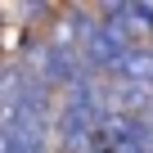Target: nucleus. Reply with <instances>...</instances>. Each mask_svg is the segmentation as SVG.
Instances as JSON below:
<instances>
[{
    "label": "nucleus",
    "instance_id": "obj_1",
    "mask_svg": "<svg viewBox=\"0 0 153 153\" xmlns=\"http://www.w3.org/2000/svg\"><path fill=\"white\" fill-rule=\"evenodd\" d=\"M54 126L18 108H0V153H50Z\"/></svg>",
    "mask_w": 153,
    "mask_h": 153
},
{
    "label": "nucleus",
    "instance_id": "obj_2",
    "mask_svg": "<svg viewBox=\"0 0 153 153\" xmlns=\"http://www.w3.org/2000/svg\"><path fill=\"white\" fill-rule=\"evenodd\" d=\"M113 76H117V81H131V86H153V50L149 45H135Z\"/></svg>",
    "mask_w": 153,
    "mask_h": 153
}]
</instances>
